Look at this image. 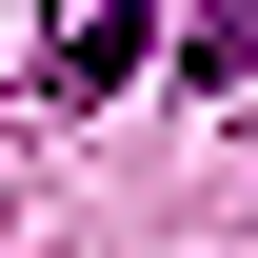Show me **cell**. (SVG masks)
Segmentation results:
<instances>
[{
  "instance_id": "obj_1",
  "label": "cell",
  "mask_w": 258,
  "mask_h": 258,
  "mask_svg": "<svg viewBox=\"0 0 258 258\" xmlns=\"http://www.w3.org/2000/svg\"><path fill=\"white\" fill-rule=\"evenodd\" d=\"M139 40H159L139 0H80V20H60V99H119V80H139Z\"/></svg>"
}]
</instances>
